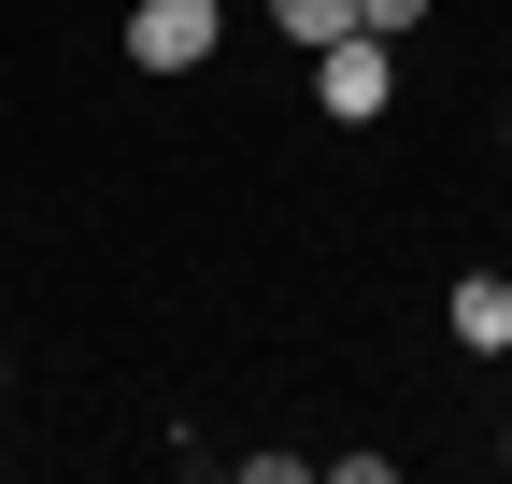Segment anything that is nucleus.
<instances>
[{"instance_id": "obj_1", "label": "nucleus", "mask_w": 512, "mask_h": 484, "mask_svg": "<svg viewBox=\"0 0 512 484\" xmlns=\"http://www.w3.org/2000/svg\"><path fill=\"white\" fill-rule=\"evenodd\" d=\"M384 100H399V72H384V29H342V43H313V114L370 129Z\"/></svg>"}, {"instance_id": "obj_2", "label": "nucleus", "mask_w": 512, "mask_h": 484, "mask_svg": "<svg viewBox=\"0 0 512 484\" xmlns=\"http://www.w3.org/2000/svg\"><path fill=\"white\" fill-rule=\"evenodd\" d=\"M228 43V0H128V57L143 72H200Z\"/></svg>"}, {"instance_id": "obj_3", "label": "nucleus", "mask_w": 512, "mask_h": 484, "mask_svg": "<svg viewBox=\"0 0 512 484\" xmlns=\"http://www.w3.org/2000/svg\"><path fill=\"white\" fill-rule=\"evenodd\" d=\"M441 328H456L470 356H512V285H498V271H456V299H441Z\"/></svg>"}, {"instance_id": "obj_4", "label": "nucleus", "mask_w": 512, "mask_h": 484, "mask_svg": "<svg viewBox=\"0 0 512 484\" xmlns=\"http://www.w3.org/2000/svg\"><path fill=\"white\" fill-rule=\"evenodd\" d=\"M271 29L313 57V43H342V29H356V0H271Z\"/></svg>"}, {"instance_id": "obj_5", "label": "nucleus", "mask_w": 512, "mask_h": 484, "mask_svg": "<svg viewBox=\"0 0 512 484\" xmlns=\"http://www.w3.org/2000/svg\"><path fill=\"white\" fill-rule=\"evenodd\" d=\"M356 29H384V43H399V29H427V0H356Z\"/></svg>"}, {"instance_id": "obj_6", "label": "nucleus", "mask_w": 512, "mask_h": 484, "mask_svg": "<svg viewBox=\"0 0 512 484\" xmlns=\"http://www.w3.org/2000/svg\"><path fill=\"white\" fill-rule=\"evenodd\" d=\"M0 385H15V371H0Z\"/></svg>"}]
</instances>
